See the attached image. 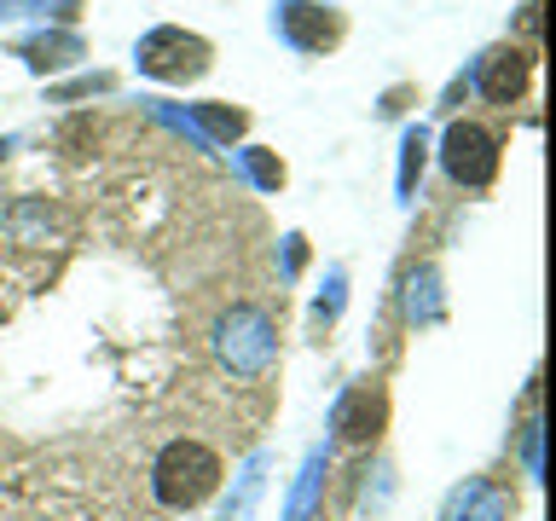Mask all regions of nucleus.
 <instances>
[{
  "label": "nucleus",
  "mask_w": 556,
  "mask_h": 521,
  "mask_svg": "<svg viewBox=\"0 0 556 521\" xmlns=\"http://www.w3.org/2000/svg\"><path fill=\"white\" fill-rule=\"evenodd\" d=\"M342 284H348L342 272H330V278H325V295H319V319H337V313H342Z\"/></svg>",
  "instance_id": "dca6fc26"
},
{
  "label": "nucleus",
  "mask_w": 556,
  "mask_h": 521,
  "mask_svg": "<svg viewBox=\"0 0 556 521\" xmlns=\"http://www.w3.org/2000/svg\"><path fill=\"white\" fill-rule=\"evenodd\" d=\"M406 313H412L417 325H434V319H441V272H434V267L406 272Z\"/></svg>",
  "instance_id": "f8f14e48"
},
{
  "label": "nucleus",
  "mask_w": 556,
  "mask_h": 521,
  "mask_svg": "<svg viewBox=\"0 0 556 521\" xmlns=\"http://www.w3.org/2000/svg\"><path fill=\"white\" fill-rule=\"evenodd\" d=\"M220 486V452L203 441H168L151 463V493L168 510H198Z\"/></svg>",
  "instance_id": "f257e3e1"
},
{
  "label": "nucleus",
  "mask_w": 556,
  "mask_h": 521,
  "mask_svg": "<svg viewBox=\"0 0 556 521\" xmlns=\"http://www.w3.org/2000/svg\"><path fill=\"white\" fill-rule=\"evenodd\" d=\"M521 458H528V475H545V458H539V423H528V434H521Z\"/></svg>",
  "instance_id": "f3484780"
},
{
  "label": "nucleus",
  "mask_w": 556,
  "mask_h": 521,
  "mask_svg": "<svg viewBox=\"0 0 556 521\" xmlns=\"http://www.w3.org/2000/svg\"><path fill=\"white\" fill-rule=\"evenodd\" d=\"M7 151H12V145H7V139H0V156H7Z\"/></svg>",
  "instance_id": "6ab92c4d"
},
{
  "label": "nucleus",
  "mask_w": 556,
  "mask_h": 521,
  "mask_svg": "<svg viewBox=\"0 0 556 521\" xmlns=\"http://www.w3.org/2000/svg\"><path fill=\"white\" fill-rule=\"evenodd\" d=\"M238 168L250 174L261 191H278V186H285V163H278V151H267V145H243V151H238Z\"/></svg>",
  "instance_id": "ddd939ff"
},
{
  "label": "nucleus",
  "mask_w": 556,
  "mask_h": 521,
  "mask_svg": "<svg viewBox=\"0 0 556 521\" xmlns=\"http://www.w3.org/2000/svg\"><path fill=\"white\" fill-rule=\"evenodd\" d=\"M510 510H516V498L504 493V486H493V481H464L458 493L446 498V516H441V521H510Z\"/></svg>",
  "instance_id": "6e6552de"
},
{
  "label": "nucleus",
  "mask_w": 556,
  "mask_h": 521,
  "mask_svg": "<svg viewBox=\"0 0 556 521\" xmlns=\"http://www.w3.org/2000/svg\"><path fill=\"white\" fill-rule=\"evenodd\" d=\"M424 156H429V139H424V128H406V134H400V198H412V191H417Z\"/></svg>",
  "instance_id": "4468645a"
},
{
  "label": "nucleus",
  "mask_w": 556,
  "mask_h": 521,
  "mask_svg": "<svg viewBox=\"0 0 556 521\" xmlns=\"http://www.w3.org/2000/svg\"><path fill=\"white\" fill-rule=\"evenodd\" d=\"M134 64H139V76H151V81H198V76H208V64H215V47L191 29L163 24V29L139 35Z\"/></svg>",
  "instance_id": "7ed1b4c3"
},
{
  "label": "nucleus",
  "mask_w": 556,
  "mask_h": 521,
  "mask_svg": "<svg viewBox=\"0 0 556 521\" xmlns=\"http://www.w3.org/2000/svg\"><path fill=\"white\" fill-rule=\"evenodd\" d=\"M285 267H290V272L302 267V238H285Z\"/></svg>",
  "instance_id": "a211bd4d"
},
{
  "label": "nucleus",
  "mask_w": 556,
  "mask_h": 521,
  "mask_svg": "<svg viewBox=\"0 0 556 521\" xmlns=\"http://www.w3.org/2000/svg\"><path fill=\"white\" fill-rule=\"evenodd\" d=\"M528 76H533V59L521 47H486L476 59V87L486 104H516L521 93H528Z\"/></svg>",
  "instance_id": "39448f33"
},
{
  "label": "nucleus",
  "mask_w": 556,
  "mask_h": 521,
  "mask_svg": "<svg viewBox=\"0 0 556 521\" xmlns=\"http://www.w3.org/2000/svg\"><path fill=\"white\" fill-rule=\"evenodd\" d=\"M382 423H389V394L382 389H348L337 399V417H330L342 446H371L382 434Z\"/></svg>",
  "instance_id": "0eeeda50"
},
{
  "label": "nucleus",
  "mask_w": 556,
  "mask_h": 521,
  "mask_svg": "<svg viewBox=\"0 0 556 521\" xmlns=\"http://www.w3.org/2000/svg\"><path fill=\"white\" fill-rule=\"evenodd\" d=\"M261 469H267V458H250V469H243V486H238V498L226 504V516H220V521H243V516H250V498L261 493Z\"/></svg>",
  "instance_id": "2eb2a0df"
},
{
  "label": "nucleus",
  "mask_w": 556,
  "mask_h": 521,
  "mask_svg": "<svg viewBox=\"0 0 556 521\" xmlns=\"http://www.w3.org/2000/svg\"><path fill=\"white\" fill-rule=\"evenodd\" d=\"M278 35L295 47V52H325L342 41V17L330 7H313V0H285L278 7Z\"/></svg>",
  "instance_id": "423d86ee"
},
{
  "label": "nucleus",
  "mask_w": 556,
  "mask_h": 521,
  "mask_svg": "<svg viewBox=\"0 0 556 521\" xmlns=\"http://www.w3.org/2000/svg\"><path fill=\"white\" fill-rule=\"evenodd\" d=\"M215 354L232 377H261L278 359V330L261 307L238 302V307H226L220 325H215Z\"/></svg>",
  "instance_id": "f03ea898"
},
{
  "label": "nucleus",
  "mask_w": 556,
  "mask_h": 521,
  "mask_svg": "<svg viewBox=\"0 0 556 521\" xmlns=\"http://www.w3.org/2000/svg\"><path fill=\"white\" fill-rule=\"evenodd\" d=\"M17 59L29 69H59L70 59H81V35H35V41L17 47Z\"/></svg>",
  "instance_id": "9b49d317"
},
{
  "label": "nucleus",
  "mask_w": 556,
  "mask_h": 521,
  "mask_svg": "<svg viewBox=\"0 0 556 521\" xmlns=\"http://www.w3.org/2000/svg\"><path fill=\"white\" fill-rule=\"evenodd\" d=\"M191 128H198L203 145H232V139H243V128H250V116L238 111V104H191Z\"/></svg>",
  "instance_id": "9d476101"
},
{
  "label": "nucleus",
  "mask_w": 556,
  "mask_h": 521,
  "mask_svg": "<svg viewBox=\"0 0 556 521\" xmlns=\"http://www.w3.org/2000/svg\"><path fill=\"white\" fill-rule=\"evenodd\" d=\"M441 168H446L452 186H469V191L493 186V174H498L493 128H481V122H452L446 139H441Z\"/></svg>",
  "instance_id": "20e7f679"
},
{
  "label": "nucleus",
  "mask_w": 556,
  "mask_h": 521,
  "mask_svg": "<svg viewBox=\"0 0 556 521\" xmlns=\"http://www.w3.org/2000/svg\"><path fill=\"white\" fill-rule=\"evenodd\" d=\"M325 475H330V452L313 446L307 463H302V481H295V493L285 504V521H313L319 516V498H325Z\"/></svg>",
  "instance_id": "1a4fd4ad"
}]
</instances>
